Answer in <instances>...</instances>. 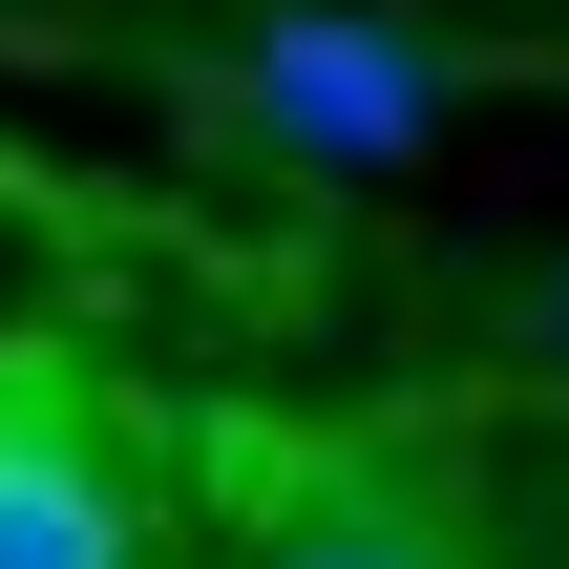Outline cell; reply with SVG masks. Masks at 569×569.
<instances>
[{
    "label": "cell",
    "mask_w": 569,
    "mask_h": 569,
    "mask_svg": "<svg viewBox=\"0 0 569 569\" xmlns=\"http://www.w3.org/2000/svg\"><path fill=\"white\" fill-rule=\"evenodd\" d=\"M549 317H569V296H549Z\"/></svg>",
    "instance_id": "cell-4"
},
{
    "label": "cell",
    "mask_w": 569,
    "mask_h": 569,
    "mask_svg": "<svg viewBox=\"0 0 569 569\" xmlns=\"http://www.w3.org/2000/svg\"><path fill=\"white\" fill-rule=\"evenodd\" d=\"M443 42L401 21V0H274L253 42H232V127L274 148V169H401L422 127H443Z\"/></svg>",
    "instance_id": "cell-1"
},
{
    "label": "cell",
    "mask_w": 569,
    "mask_h": 569,
    "mask_svg": "<svg viewBox=\"0 0 569 569\" xmlns=\"http://www.w3.org/2000/svg\"><path fill=\"white\" fill-rule=\"evenodd\" d=\"M0 569H148L127 486H106L84 422H63V380H0Z\"/></svg>",
    "instance_id": "cell-2"
},
{
    "label": "cell",
    "mask_w": 569,
    "mask_h": 569,
    "mask_svg": "<svg viewBox=\"0 0 569 569\" xmlns=\"http://www.w3.org/2000/svg\"><path fill=\"white\" fill-rule=\"evenodd\" d=\"M253 569H465V549H443L422 507H317V528H274Z\"/></svg>",
    "instance_id": "cell-3"
}]
</instances>
